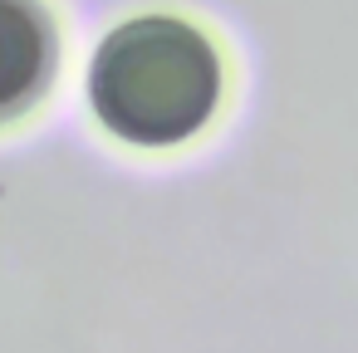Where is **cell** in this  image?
Here are the masks:
<instances>
[{
	"label": "cell",
	"mask_w": 358,
	"mask_h": 353,
	"mask_svg": "<svg viewBox=\"0 0 358 353\" xmlns=\"http://www.w3.org/2000/svg\"><path fill=\"white\" fill-rule=\"evenodd\" d=\"M59 64V30L45 0H0V123L40 103Z\"/></svg>",
	"instance_id": "cell-2"
},
{
	"label": "cell",
	"mask_w": 358,
	"mask_h": 353,
	"mask_svg": "<svg viewBox=\"0 0 358 353\" xmlns=\"http://www.w3.org/2000/svg\"><path fill=\"white\" fill-rule=\"evenodd\" d=\"M89 94L113 138L172 147L211 123L221 103V55L177 15H138L99 45Z\"/></svg>",
	"instance_id": "cell-1"
}]
</instances>
